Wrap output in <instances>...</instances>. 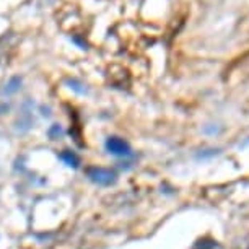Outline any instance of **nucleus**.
I'll return each mask as SVG.
<instances>
[{
  "label": "nucleus",
  "instance_id": "1",
  "mask_svg": "<svg viewBox=\"0 0 249 249\" xmlns=\"http://www.w3.org/2000/svg\"><path fill=\"white\" fill-rule=\"evenodd\" d=\"M87 178L91 182H95L98 186H112L116 184L117 175L114 170L109 168H101V166H88L85 170Z\"/></svg>",
  "mask_w": 249,
  "mask_h": 249
},
{
  "label": "nucleus",
  "instance_id": "2",
  "mask_svg": "<svg viewBox=\"0 0 249 249\" xmlns=\"http://www.w3.org/2000/svg\"><path fill=\"white\" fill-rule=\"evenodd\" d=\"M106 150L114 157H130L132 155V150H130V145L125 142L124 139L119 137H109L106 140Z\"/></svg>",
  "mask_w": 249,
  "mask_h": 249
},
{
  "label": "nucleus",
  "instance_id": "3",
  "mask_svg": "<svg viewBox=\"0 0 249 249\" xmlns=\"http://www.w3.org/2000/svg\"><path fill=\"white\" fill-rule=\"evenodd\" d=\"M59 158L70 168H78L80 166V157L75 152H70V150H64V152H60Z\"/></svg>",
  "mask_w": 249,
  "mask_h": 249
},
{
  "label": "nucleus",
  "instance_id": "4",
  "mask_svg": "<svg viewBox=\"0 0 249 249\" xmlns=\"http://www.w3.org/2000/svg\"><path fill=\"white\" fill-rule=\"evenodd\" d=\"M192 249H222V246H220L217 241H213V239L202 238L194 244V248Z\"/></svg>",
  "mask_w": 249,
  "mask_h": 249
},
{
  "label": "nucleus",
  "instance_id": "5",
  "mask_svg": "<svg viewBox=\"0 0 249 249\" xmlns=\"http://www.w3.org/2000/svg\"><path fill=\"white\" fill-rule=\"evenodd\" d=\"M21 85V80L20 78H12L10 80V83L7 85L5 88V93H13V91H17L18 90V87Z\"/></svg>",
  "mask_w": 249,
  "mask_h": 249
},
{
  "label": "nucleus",
  "instance_id": "6",
  "mask_svg": "<svg viewBox=\"0 0 249 249\" xmlns=\"http://www.w3.org/2000/svg\"><path fill=\"white\" fill-rule=\"evenodd\" d=\"M60 135H62V130H60L59 125H53V129L49 130V137L53 140H57L60 139Z\"/></svg>",
  "mask_w": 249,
  "mask_h": 249
}]
</instances>
